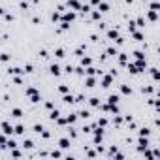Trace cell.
Instances as JSON below:
<instances>
[{
  "label": "cell",
  "mask_w": 160,
  "mask_h": 160,
  "mask_svg": "<svg viewBox=\"0 0 160 160\" xmlns=\"http://www.w3.org/2000/svg\"><path fill=\"white\" fill-rule=\"evenodd\" d=\"M2 132L6 134V136H9V134L13 132V126H11V124H8L6 121H4V123H2Z\"/></svg>",
  "instance_id": "1"
},
{
  "label": "cell",
  "mask_w": 160,
  "mask_h": 160,
  "mask_svg": "<svg viewBox=\"0 0 160 160\" xmlns=\"http://www.w3.org/2000/svg\"><path fill=\"white\" fill-rule=\"evenodd\" d=\"M102 138H104V130L98 128V130H96V134H94V143H100Z\"/></svg>",
  "instance_id": "2"
},
{
  "label": "cell",
  "mask_w": 160,
  "mask_h": 160,
  "mask_svg": "<svg viewBox=\"0 0 160 160\" xmlns=\"http://www.w3.org/2000/svg\"><path fill=\"white\" fill-rule=\"evenodd\" d=\"M68 8H74V9H81V4L77 0H68Z\"/></svg>",
  "instance_id": "3"
},
{
  "label": "cell",
  "mask_w": 160,
  "mask_h": 160,
  "mask_svg": "<svg viewBox=\"0 0 160 160\" xmlns=\"http://www.w3.org/2000/svg\"><path fill=\"white\" fill-rule=\"evenodd\" d=\"M108 102H109V105H117V102H119V96H117V94H111L109 98H108Z\"/></svg>",
  "instance_id": "4"
},
{
  "label": "cell",
  "mask_w": 160,
  "mask_h": 160,
  "mask_svg": "<svg viewBox=\"0 0 160 160\" xmlns=\"http://www.w3.org/2000/svg\"><path fill=\"white\" fill-rule=\"evenodd\" d=\"M74 17H75V15H74L72 11H70V13H66L64 19H62V23H70V21H74Z\"/></svg>",
  "instance_id": "5"
},
{
  "label": "cell",
  "mask_w": 160,
  "mask_h": 160,
  "mask_svg": "<svg viewBox=\"0 0 160 160\" xmlns=\"http://www.w3.org/2000/svg\"><path fill=\"white\" fill-rule=\"evenodd\" d=\"M13 132L19 134V136H21V134H25V126H23V124H17V126L13 128Z\"/></svg>",
  "instance_id": "6"
},
{
  "label": "cell",
  "mask_w": 160,
  "mask_h": 160,
  "mask_svg": "<svg viewBox=\"0 0 160 160\" xmlns=\"http://www.w3.org/2000/svg\"><path fill=\"white\" fill-rule=\"evenodd\" d=\"M11 115H13V117H17V119H19V117H23V111L19 109V108H13V109H11Z\"/></svg>",
  "instance_id": "7"
},
{
  "label": "cell",
  "mask_w": 160,
  "mask_h": 160,
  "mask_svg": "<svg viewBox=\"0 0 160 160\" xmlns=\"http://www.w3.org/2000/svg\"><path fill=\"white\" fill-rule=\"evenodd\" d=\"M59 143H60V147H62V149H68V147H70V139H66V138H62Z\"/></svg>",
  "instance_id": "8"
},
{
  "label": "cell",
  "mask_w": 160,
  "mask_h": 160,
  "mask_svg": "<svg viewBox=\"0 0 160 160\" xmlns=\"http://www.w3.org/2000/svg\"><path fill=\"white\" fill-rule=\"evenodd\" d=\"M51 74H53V75H60V68L57 66V64H53V66H51Z\"/></svg>",
  "instance_id": "9"
},
{
  "label": "cell",
  "mask_w": 160,
  "mask_h": 160,
  "mask_svg": "<svg viewBox=\"0 0 160 160\" xmlns=\"http://www.w3.org/2000/svg\"><path fill=\"white\" fill-rule=\"evenodd\" d=\"M108 36L111 38V40H119V32H117V30H109Z\"/></svg>",
  "instance_id": "10"
},
{
  "label": "cell",
  "mask_w": 160,
  "mask_h": 160,
  "mask_svg": "<svg viewBox=\"0 0 160 160\" xmlns=\"http://www.w3.org/2000/svg\"><path fill=\"white\" fill-rule=\"evenodd\" d=\"M6 147H8V149H15V147H17V143L13 141V139H8V141H6Z\"/></svg>",
  "instance_id": "11"
},
{
  "label": "cell",
  "mask_w": 160,
  "mask_h": 160,
  "mask_svg": "<svg viewBox=\"0 0 160 160\" xmlns=\"http://www.w3.org/2000/svg\"><path fill=\"white\" fill-rule=\"evenodd\" d=\"M111 81H113V79H111V75H105V77H104V87H109Z\"/></svg>",
  "instance_id": "12"
},
{
  "label": "cell",
  "mask_w": 160,
  "mask_h": 160,
  "mask_svg": "<svg viewBox=\"0 0 160 160\" xmlns=\"http://www.w3.org/2000/svg\"><path fill=\"white\" fill-rule=\"evenodd\" d=\"M23 147H25V149H32V147H34V143L30 141V139H26V141L23 143Z\"/></svg>",
  "instance_id": "13"
},
{
  "label": "cell",
  "mask_w": 160,
  "mask_h": 160,
  "mask_svg": "<svg viewBox=\"0 0 160 160\" xmlns=\"http://www.w3.org/2000/svg\"><path fill=\"white\" fill-rule=\"evenodd\" d=\"M66 123H68V124L75 123V115H68V117H66Z\"/></svg>",
  "instance_id": "14"
},
{
  "label": "cell",
  "mask_w": 160,
  "mask_h": 160,
  "mask_svg": "<svg viewBox=\"0 0 160 160\" xmlns=\"http://www.w3.org/2000/svg\"><path fill=\"white\" fill-rule=\"evenodd\" d=\"M98 9H100V11H108V9H109V6H108V4H104V2H102L100 6H98Z\"/></svg>",
  "instance_id": "15"
},
{
  "label": "cell",
  "mask_w": 160,
  "mask_h": 160,
  "mask_svg": "<svg viewBox=\"0 0 160 160\" xmlns=\"http://www.w3.org/2000/svg\"><path fill=\"white\" fill-rule=\"evenodd\" d=\"M81 64H83V66H89V64H90V59H89V57H83V59H81Z\"/></svg>",
  "instance_id": "16"
},
{
  "label": "cell",
  "mask_w": 160,
  "mask_h": 160,
  "mask_svg": "<svg viewBox=\"0 0 160 160\" xmlns=\"http://www.w3.org/2000/svg\"><path fill=\"white\" fill-rule=\"evenodd\" d=\"M139 136H141V138H147V136H149V130H147V128H141V130H139Z\"/></svg>",
  "instance_id": "17"
},
{
  "label": "cell",
  "mask_w": 160,
  "mask_h": 160,
  "mask_svg": "<svg viewBox=\"0 0 160 160\" xmlns=\"http://www.w3.org/2000/svg\"><path fill=\"white\" fill-rule=\"evenodd\" d=\"M49 119H53V121H55V119H59V111H51V115H49Z\"/></svg>",
  "instance_id": "18"
},
{
  "label": "cell",
  "mask_w": 160,
  "mask_h": 160,
  "mask_svg": "<svg viewBox=\"0 0 160 160\" xmlns=\"http://www.w3.org/2000/svg\"><path fill=\"white\" fill-rule=\"evenodd\" d=\"M55 55L59 57V59H62V57H64V49H57V51H55Z\"/></svg>",
  "instance_id": "19"
},
{
  "label": "cell",
  "mask_w": 160,
  "mask_h": 160,
  "mask_svg": "<svg viewBox=\"0 0 160 160\" xmlns=\"http://www.w3.org/2000/svg\"><path fill=\"white\" fill-rule=\"evenodd\" d=\"M149 19H151V21H156V11H153V9H151V13H149Z\"/></svg>",
  "instance_id": "20"
},
{
  "label": "cell",
  "mask_w": 160,
  "mask_h": 160,
  "mask_svg": "<svg viewBox=\"0 0 160 160\" xmlns=\"http://www.w3.org/2000/svg\"><path fill=\"white\" fill-rule=\"evenodd\" d=\"M130 92H132V89H130V87H126V85H124V87H123V94H130Z\"/></svg>",
  "instance_id": "21"
},
{
  "label": "cell",
  "mask_w": 160,
  "mask_h": 160,
  "mask_svg": "<svg viewBox=\"0 0 160 160\" xmlns=\"http://www.w3.org/2000/svg\"><path fill=\"white\" fill-rule=\"evenodd\" d=\"M62 100H64L66 104H72V102H75L74 98H72V96H64V98H62Z\"/></svg>",
  "instance_id": "22"
},
{
  "label": "cell",
  "mask_w": 160,
  "mask_h": 160,
  "mask_svg": "<svg viewBox=\"0 0 160 160\" xmlns=\"http://www.w3.org/2000/svg\"><path fill=\"white\" fill-rule=\"evenodd\" d=\"M134 38H136V40H138V42H141V40H143V36H141V34H139V32H134Z\"/></svg>",
  "instance_id": "23"
},
{
  "label": "cell",
  "mask_w": 160,
  "mask_h": 160,
  "mask_svg": "<svg viewBox=\"0 0 160 160\" xmlns=\"http://www.w3.org/2000/svg\"><path fill=\"white\" fill-rule=\"evenodd\" d=\"M105 124H108V121H105V119H100V121H98V126H102V128H104Z\"/></svg>",
  "instance_id": "24"
},
{
  "label": "cell",
  "mask_w": 160,
  "mask_h": 160,
  "mask_svg": "<svg viewBox=\"0 0 160 160\" xmlns=\"http://www.w3.org/2000/svg\"><path fill=\"white\" fill-rule=\"evenodd\" d=\"M87 87H94V79H92V77H89V79H87Z\"/></svg>",
  "instance_id": "25"
},
{
  "label": "cell",
  "mask_w": 160,
  "mask_h": 160,
  "mask_svg": "<svg viewBox=\"0 0 160 160\" xmlns=\"http://www.w3.org/2000/svg\"><path fill=\"white\" fill-rule=\"evenodd\" d=\"M79 117H83V119H89V111H81V113H79Z\"/></svg>",
  "instance_id": "26"
},
{
  "label": "cell",
  "mask_w": 160,
  "mask_h": 160,
  "mask_svg": "<svg viewBox=\"0 0 160 160\" xmlns=\"http://www.w3.org/2000/svg\"><path fill=\"white\" fill-rule=\"evenodd\" d=\"M42 130H43L42 124H34V132H42Z\"/></svg>",
  "instance_id": "27"
},
{
  "label": "cell",
  "mask_w": 160,
  "mask_h": 160,
  "mask_svg": "<svg viewBox=\"0 0 160 160\" xmlns=\"http://www.w3.org/2000/svg\"><path fill=\"white\" fill-rule=\"evenodd\" d=\"M59 90H60V92H68V87H66V85H60Z\"/></svg>",
  "instance_id": "28"
},
{
  "label": "cell",
  "mask_w": 160,
  "mask_h": 160,
  "mask_svg": "<svg viewBox=\"0 0 160 160\" xmlns=\"http://www.w3.org/2000/svg\"><path fill=\"white\" fill-rule=\"evenodd\" d=\"M100 102H98V98H90V105H98Z\"/></svg>",
  "instance_id": "29"
}]
</instances>
